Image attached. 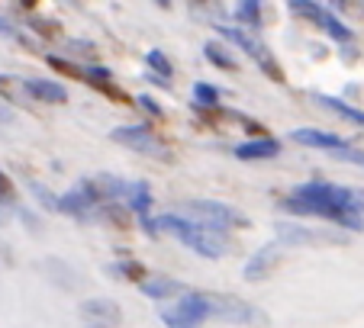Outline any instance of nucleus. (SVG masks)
I'll return each mask as SVG.
<instances>
[{
  "mask_svg": "<svg viewBox=\"0 0 364 328\" xmlns=\"http://www.w3.org/2000/svg\"><path fill=\"white\" fill-rule=\"evenodd\" d=\"M29 26H33L36 33H42L46 39H55V35L62 33V26H58V23H52V20H29Z\"/></svg>",
  "mask_w": 364,
  "mask_h": 328,
  "instance_id": "a878e982",
  "label": "nucleus"
},
{
  "mask_svg": "<svg viewBox=\"0 0 364 328\" xmlns=\"http://www.w3.org/2000/svg\"><path fill=\"white\" fill-rule=\"evenodd\" d=\"M0 97H7L16 106H26V100H29L26 81H20V77H14V75H0Z\"/></svg>",
  "mask_w": 364,
  "mask_h": 328,
  "instance_id": "f3484780",
  "label": "nucleus"
},
{
  "mask_svg": "<svg viewBox=\"0 0 364 328\" xmlns=\"http://www.w3.org/2000/svg\"><path fill=\"white\" fill-rule=\"evenodd\" d=\"M94 90H100V94H107V97H110V100H119V103H126V100H129V97H126L123 90H117V84H113L110 77H107V81H97V84H94Z\"/></svg>",
  "mask_w": 364,
  "mask_h": 328,
  "instance_id": "bb28decb",
  "label": "nucleus"
},
{
  "mask_svg": "<svg viewBox=\"0 0 364 328\" xmlns=\"http://www.w3.org/2000/svg\"><path fill=\"white\" fill-rule=\"evenodd\" d=\"M23 7H36V0H20Z\"/></svg>",
  "mask_w": 364,
  "mask_h": 328,
  "instance_id": "f704fd0d",
  "label": "nucleus"
},
{
  "mask_svg": "<svg viewBox=\"0 0 364 328\" xmlns=\"http://www.w3.org/2000/svg\"><path fill=\"white\" fill-rule=\"evenodd\" d=\"M100 216L107 219L110 226H117V229H126V226H129V212H126L123 206H110V203H107V206L100 209Z\"/></svg>",
  "mask_w": 364,
  "mask_h": 328,
  "instance_id": "b1692460",
  "label": "nucleus"
},
{
  "mask_svg": "<svg viewBox=\"0 0 364 328\" xmlns=\"http://www.w3.org/2000/svg\"><path fill=\"white\" fill-rule=\"evenodd\" d=\"M142 293L149 296V300H165V296H171V293H181V287L174 280H165V277H159V280L145 283Z\"/></svg>",
  "mask_w": 364,
  "mask_h": 328,
  "instance_id": "4be33fe9",
  "label": "nucleus"
},
{
  "mask_svg": "<svg viewBox=\"0 0 364 328\" xmlns=\"http://www.w3.org/2000/svg\"><path fill=\"white\" fill-rule=\"evenodd\" d=\"M220 35H226L229 42H235V45L242 48V52L248 55V58H255V65L264 71V75L271 77V81H277V84H284V68L277 65V58H274V52H271L268 45H264L258 35H252V33H245V29H239V26H220L216 29Z\"/></svg>",
  "mask_w": 364,
  "mask_h": 328,
  "instance_id": "20e7f679",
  "label": "nucleus"
},
{
  "mask_svg": "<svg viewBox=\"0 0 364 328\" xmlns=\"http://www.w3.org/2000/svg\"><path fill=\"white\" fill-rule=\"evenodd\" d=\"M277 155H281V142L268 136L235 145V158H242V161H262V158H277Z\"/></svg>",
  "mask_w": 364,
  "mask_h": 328,
  "instance_id": "ddd939ff",
  "label": "nucleus"
},
{
  "mask_svg": "<svg viewBox=\"0 0 364 328\" xmlns=\"http://www.w3.org/2000/svg\"><path fill=\"white\" fill-rule=\"evenodd\" d=\"M313 100L319 103V106H326L332 113V116H338V119H345V123H351V126H364V113L361 109H355V106H348L345 100H338V97H326V94H313Z\"/></svg>",
  "mask_w": 364,
  "mask_h": 328,
  "instance_id": "2eb2a0df",
  "label": "nucleus"
},
{
  "mask_svg": "<svg viewBox=\"0 0 364 328\" xmlns=\"http://www.w3.org/2000/svg\"><path fill=\"white\" fill-rule=\"evenodd\" d=\"M139 106H142L145 113H149V116H161V106H159V103H155V100H151L149 94H145V97H139Z\"/></svg>",
  "mask_w": 364,
  "mask_h": 328,
  "instance_id": "c756f323",
  "label": "nucleus"
},
{
  "mask_svg": "<svg viewBox=\"0 0 364 328\" xmlns=\"http://www.w3.org/2000/svg\"><path fill=\"white\" fill-rule=\"evenodd\" d=\"M210 319V296L206 293H184L174 306L161 309V322L168 328H200Z\"/></svg>",
  "mask_w": 364,
  "mask_h": 328,
  "instance_id": "423d86ee",
  "label": "nucleus"
},
{
  "mask_svg": "<svg viewBox=\"0 0 364 328\" xmlns=\"http://www.w3.org/2000/svg\"><path fill=\"white\" fill-rule=\"evenodd\" d=\"M203 55L216 65V68H223V71H235V58L220 45V42H206V45H203Z\"/></svg>",
  "mask_w": 364,
  "mask_h": 328,
  "instance_id": "aec40b11",
  "label": "nucleus"
},
{
  "mask_svg": "<svg viewBox=\"0 0 364 328\" xmlns=\"http://www.w3.org/2000/svg\"><path fill=\"white\" fill-rule=\"evenodd\" d=\"M0 35H7V39H20V33H16V26L10 20H4L0 16Z\"/></svg>",
  "mask_w": 364,
  "mask_h": 328,
  "instance_id": "2f4dec72",
  "label": "nucleus"
},
{
  "mask_svg": "<svg viewBox=\"0 0 364 328\" xmlns=\"http://www.w3.org/2000/svg\"><path fill=\"white\" fill-rule=\"evenodd\" d=\"M81 319L87 322V328H117L123 319V309L113 300H87L81 306Z\"/></svg>",
  "mask_w": 364,
  "mask_h": 328,
  "instance_id": "9d476101",
  "label": "nucleus"
},
{
  "mask_svg": "<svg viewBox=\"0 0 364 328\" xmlns=\"http://www.w3.org/2000/svg\"><path fill=\"white\" fill-rule=\"evenodd\" d=\"M33 193L42 199V203L48 206V209H58V199H55V197H48V193H46V187H42V184H33Z\"/></svg>",
  "mask_w": 364,
  "mask_h": 328,
  "instance_id": "7c9ffc66",
  "label": "nucleus"
},
{
  "mask_svg": "<svg viewBox=\"0 0 364 328\" xmlns=\"http://www.w3.org/2000/svg\"><path fill=\"white\" fill-rule=\"evenodd\" d=\"M126 203H129V212H136V216H149L151 209V190L145 180H136V184H129V190H126Z\"/></svg>",
  "mask_w": 364,
  "mask_h": 328,
  "instance_id": "dca6fc26",
  "label": "nucleus"
},
{
  "mask_svg": "<svg viewBox=\"0 0 364 328\" xmlns=\"http://www.w3.org/2000/svg\"><path fill=\"white\" fill-rule=\"evenodd\" d=\"M145 62H149V68H151V71H159V81H161V84L171 81L174 68H171V62H168V55H165V52H159V48H151V52L145 55Z\"/></svg>",
  "mask_w": 364,
  "mask_h": 328,
  "instance_id": "412c9836",
  "label": "nucleus"
},
{
  "mask_svg": "<svg viewBox=\"0 0 364 328\" xmlns=\"http://www.w3.org/2000/svg\"><path fill=\"white\" fill-rule=\"evenodd\" d=\"M287 7H290V13H294V16H300V20L319 26L326 35H329V39L342 42V45H351V39H355V33H351V29L338 20L336 10H326L319 0H287Z\"/></svg>",
  "mask_w": 364,
  "mask_h": 328,
  "instance_id": "7ed1b4c3",
  "label": "nucleus"
},
{
  "mask_svg": "<svg viewBox=\"0 0 364 328\" xmlns=\"http://www.w3.org/2000/svg\"><path fill=\"white\" fill-rule=\"evenodd\" d=\"M46 62L52 65V68H55V71H62V75H68V77H87V71H84V68H77V65H71L68 58H58V55H48Z\"/></svg>",
  "mask_w": 364,
  "mask_h": 328,
  "instance_id": "393cba45",
  "label": "nucleus"
},
{
  "mask_svg": "<svg viewBox=\"0 0 364 328\" xmlns=\"http://www.w3.org/2000/svg\"><path fill=\"white\" fill-rule=\"evenodd\" d=\"M181 212L213 229H223V232H229V229H248V216H242L239 209H232L226 203H216V199H191V203L181 206Z\"/></svg>",
  "mask_w": 364,
  "mask_h": 328,
  "instance_id": "39448f33",
  "label": "nucleus"
},
{
  "mask_svg": "<svg viewBox=\"0 0 364 328\" xmlns=\"http://www.w3.org/2000/svg\"><path fill=\"white\" fill-rule=\"evenodd\" d=\"M332 155H338V158H342V161L361 164V168H364V151H355V148H348V145H345V148H338V151H332Z\"/></svg>",
  "mask_w": 364,
  "mask_h": 328,
  "instance_id": "c85d7f7f",
  "label": "nucleus"
},
{
  "mask_svg": "<svg viewBox=\"0 0 364 328\" xmlns=\"http://www.w3.org/2000/svg\"><path fill=\"white\" fill-rule=\"evenodd\" d=\"M16 199V187H14V180L7 177V174L0 171V203H14Z\"/></svg>",
  "mask_w": 364,
  "mask_h": 328,
  "instance_id": "cd10ccee",
  "label": "nucleus"
},
{
  "mask_svg": "<svg viewBox=\"0 0 364 328\" xmlns=\"http://www.w3.org/2000/svg\"><path fill=\"white\" fill-rule=\"evenodd\" d=\"M10 119H14V116H10V109L0 103V123H10Z\"/></svg>",
  "mask_w": 364,
  "mask_h": 328,
  "instance_id": "72a5a7b5",
  "label": "nucleus"
},
{
  "mask_svg": "<svg viewBox=\"0 0 364 328\" xmlns=\"http://www.w3.org/2000/svg\"><path fill=\"white\" fill-rule=\"evenodd\" d=\"M193 4H203V0H193Z\"/></svg>",
  "mask_w": 364,
  "mask_h": 328,
  "instance_id": "c9c22d12",
  "label": "nucleus"
},
{
  "mask_svg": "<svg viewBox=\"0 0 364 328\" xmlns=\"http://www.w3.org/2000/svg\"><path fill=\"white\" fill-rule=\"evenodd\" d=\"M284 209L296 212V216H323L329 222L361 232L364 229V190L355 187H336V184H323V180H309L300 184L294 190V197L284 199Z\"/></svg>",
  "mask_w": 364,
  "mask_h": 328,
  "instance_id": "f257e3e1",
  "label": "nucleus"
},
{
  "mask_svg": "<svg viewBox=\"0 0 364 328\" xmlns=\"http://www.w3.org/2000/svg\"><path fill=\"white\" fill-rule=\"evenodd\" d=\"M100 203H103V197L94 187V180H84V184L71 187L65 197H58V212H65V216H84V212H90Z\"/></svg>",
  "mask_w": 364,
  "mask_h": 328,
  "instance_id": "1a4fd4ad",
  "label": "nucleus"
},
{
  "mask_svg": "<svg viewBox=\"0 0 364 328\" xmlns=\"http://www.w3.org/2000/svg\"><path fill=\"white\" fill-rule=\"evenodd\" d=\"M290 142L306 145V148H323V151H338L345 148V138H338L336 132H323V129H294L290 132Z\"/></svg>",
  "mask_w": 364,
  "mask_h": 328,
  "instance_id": "f8f14e48",
  "label": "nucleus"
},
{
  "mask_svg": "<svg viewBox=\"0 0 364 328\" xmlns=\"http://www.w3.org/2000/svg\"><path fill=\"white\" fill-rule=\"evenodd\" d=\"M110 273L119 277V280H129V283H139L149 273V267L139 264V261H123V264H110Z\"/></svg>",
  "mask_w": 364,
  "mask_h": 328,
  "instance_id": "6ab92c4d",
  "label": "nucleus"
},
{
  "mask_svg": "<svg viewBox=\"0 0 364 328\" xmlns=\"http://www.w3.org/2000/svg\"><path fill=\"white\" fill-rule=\"evenodd\" d=\"M210 296V315H216L220 322H232V325H264V312L262 309L248 306V302L235 300L229 293H206Z\"/></svg>",
  "mask_w": 364,
  "mask_h": 328,
  "instance_id": "6e6552de",
  "label": "nucleus"
},
{
  "mask_svg": "<svg viewBox=\"0 0 364 328\" xmlns=\"http://www.w3.org/2000/svg\"><path fill=\"white\" fill-rule=\"evenodd\" d=\"M326 4H332L336 10H348L351 7V0H326Z\"/></svg>",
  "mask_w": 364,
  "mask_h": 328,
  "instance_id": "473e14b6",
  "label": "nucleus"
},
{
  "mask_svg": "<svg viewBox=\"0 0 364 328\" xmlns=\"http://www.w3.org/2000/svg\"><path fill=\"white\" fill-rule=\"evenodd\" d=\"M193 100H197V106H216L220 103V90L213 84L200 81V84H193Z\"/></svg>",
  "mask_w": 364,
  "mask_h": 328,
  "instance_id": "5701e85b",
  "label": "nucleus"
},
{
  "mask_svg": "<svg viewBox=\"0 0 364 328\" xmlns=\"http://www.w3.org/2000/svg\"><path fill=\"white\" fill-rule=\"evenodd\" d=\"M142 229L149 235H174L178 241H184L191 251H197L200 258H223V254L232 251V241L226 239L223 229H213L206 222H197L191 216H174L165 212L159 219H142Z\"/></svg>",
  "mask_w": 364,
  "mask_h": 328,
  "instance_id": "f03ea898",
  "label": "nucleus"
},
{
  "mask_svg": "<svg viewBox=\"0 0 364 328\" xmlns=\"http://www.w3.org/2000/svg\"><path fill=\"white\" fill-rule=\"evenodd\" d=\"M26 90H29L33 100H42V103H65L68 100V90H65L58 81H42V77H33V81H26Z\"/></svg>",
  "mask_w": 364,
  "mask_h": 328,
  "instance_id": "4468645a",
  "label": "nucleus"
},
{
  "mask_svg": "<svg viewBox=\"0 0 364 328\" xmlns=\"http://www.w3.org/2000/svg\"><path fill=\"white\" fill-rule=\"evenodd\" d=\"M281 248H284V241H271V245H264L258 254H252L248 264H245V270H242V277H245L248 283L264 280V277L277 267V261H281Z\"/></svg>",
  "mask_w": 364,
  "mask_h": 328,
  "instance_id": "9b49d317",
  "label": "nucleus"
},
{
  "mask_svg": "<svg viewBox=\"0 0 364 328\" xmlns=\"http://www.w3.org/2000/svg\"><path fill=\"white\" fill-rule=\"evenodd\" d=\"M235 20H239L242 26L258 29L262 26V0H239V7H235Z\"/></svg>",
  "mask_w": 364,
  "mask_h": 328,
  "instance_id": "a211bd4d",
  "label": "nucleus"
},
{
  "mask_svg": "<svg viewBox=\"0 0 364 328\" xmlns=\"http://www.w3.org/2000/svg\"><path fill=\"white\" fill-rule=\"evenodd\" d=\"M110 138L117 145H126V148L139 151V155H149V158H159V161H174V151L161 142L149 126H119V129L110 132Z\"/></svg>",
  "mask_w": 364,
  "mask_h": 328,
  "instance_id": "0eeeda50",
  "label": "nucleus"
}]
</instances>
